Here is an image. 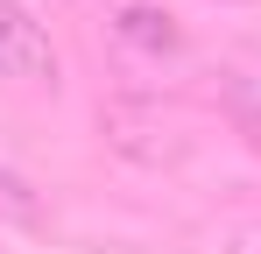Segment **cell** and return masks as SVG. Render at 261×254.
Here are the masks:
<instances>
[{
	"label": "cell",
	"instance_id": "6da1fadb",
	"mask_svg": "<svg viewBox=\"0 0 261 254\" xmlns=\"http://www.w3.org/2000/svg\"><path fill=\"white\" fill-rule=\"evenodd\" d=\"M0 78H29V85L57 78V42L21 0H0Z\"/></svg>",
	"mask_w": 261,
	"mask_h": 254
},
{
	"label": "cell",
	"instance_id": "7a4b0ae2",
	"mask_svg": "<svg viewBox=\"0 0 261 254\" xmlns=\"http://www.w3.org/2000/svg\"><path fill=\"white\" fill-rule=\"evenodd\" d=\"M219 92H226V113H233V127H240V134L261 148V85L247 78V71H226V85H219Z\"/></svg>",
	"mask_w": 261,
	"mask_h": 254
},
{
	"label": "cell",
	"instance_id": "3957f363",
	"mask_svg": "<svg viewBox=\"0 0 261 254\" xmlns=\"http://www.w3.org/2000/svg\"><path fill=\"white\" fill-rule=\"evenodd\" d=\"M120 36H127V42H141V49H176L170 14H155V7H127V14H120Z\"/></svg>",
	"mask_w": 261,
	"mask_h": 254
}]
</instances>
